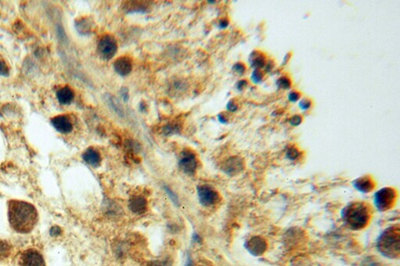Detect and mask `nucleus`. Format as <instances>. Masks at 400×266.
<instances>
[{
  "mask_svg": "<svg viewBox=\"0 0 400 266\" xmlns=\"http://www.w3.org/2000/svg\"><path fill=\"white\" fill-rule=\"evenodd\" d=\"M228 24H229V22H228V21H227L226 19L221 20V21H220L219 28H221V29L226 28L228 26Z\"/></svg>",
  "mask_w": 400,
  "mask_h": 266,
  "instance_id": "nucleus-35",
  "label": "nucleus"
},
{
  "mask_svg": "<svg viewBox=\"0 0 400 266\" xmlns=\"http://www.w3.org/2000/svg\"><path fill=\"white\" fill-rule=\"evenodd\" d=\"M302 121H303L302 116L296 114V115L292 116L291 117L290 120H289V123L293 126H298L299 124H301Z\"/></svg>",
  "mask_w": 400,
  "mask_h": 266,
  "instance_id": "nucleus-29",
  "label": "nucleus"
},
{
  "mask_svg": "<svg viewBox=\"0 0 400 266\" xmlns=\"http://www.w3.org/2000/svg\"><path fill=\"white\" fill-rule=\"evenodd\" d=\"M243 168L242 160L238 158H231L223 165V171L228 175H232L240 172Z\"/></svg>",
  "mask_w": 400,
  "mask_h": 266,
  "instance_id": "nucleus-12",
  "label": "nucleus"
},
{
  "mask_svg": "<svg viewBox=\"0 0 400 266\" xmlns=\"http://www.w3.org/2000/svg\"><path fill=\"white\" fill-rule=\"evenodd\" d=\"M251 79H252V83L255 84H259L263 79V72L260 70H254L252 72V76H251Z\"/></svg>",
  "mask_w": 400,
  "mask_h": 266,
  "instance_id": "nucleus-23",
  "label": "nucleus"
},
{
  "mask_svg": "<svg viewBox=\"0 0 400 266\" xmlns=\"http://www.w3.org/2000/svg\"><path fill=\"white\" fill-rule=\"evenodd\" d=\"M7 205L8 220L13 230L21 234L31 233L38 220V214L35 207L19 200H11Z\"/></svg>",
  "mask_w": 400,
  "mask_h": 266,
  "instance_id": "nucleus-1",
  "label": "nucleus"
},
{
  "mask_svg": "<svg viewBox=\"0 0 400 266\" xmlns=\"http://www.w3.org/2000/svg\"><path fill=\"white\" fill-rule=\"evenodd\" d=\"M299 98H300V93H298L297 91H291L288 95V99L292 103L298 101Z\"/></svg>",
  "mask_w": 400,
  "mask_h": 266,
  "instance_id": "nucleus-30",
  "label": "nucleus"
},
{
  "mask_svg": "<svg viewBox=\"0 0 400 266\" xmlns=\"http://www.w3.org/2000/svg\"><path fill=\"white\" fill-rule=\"evenodd\" d=\"M9 66H7V63L4 60L0 59V76L7 77L9 76Z\"/></svg>",
  "mask_w": 400,
  "mask_h": 266,
  "instance_id": "nucleus-24",
  "label": "nucleus"
},
{
  "mask_svg": "<svg viewBox=\"0 0 400 266\" xmlns=\"http://www.w3.org/2000/svg\"><path fill=\"white\" fill-rule=\"evenodd\" d=\"M56 99L61 105H69L75 98V93L69 86L61 88L56 92Z\"/></svg>",
  "mask_w": 400,
  "mask_h": 266,
  "instance_id": "nucleus-14",
  "label": "nucleus"
},
{
  "mask_svg": "<svg viewBox=\"0 0 400 266\" xmlns=\"http://www.w3.org/2000/svg\"><path fill=\"white\" fill-rule=\"evenodd\" d=\"M113 69L120 76H128L132 71V62L128 56H120L113 63Z\"/></svg>",
  "mask_w": 400,
  "mask_h": 266,
  "instance_id": "nucleus-10",
  "label": "nucleus"
},
{
  "mask_svg": "<svg viewBox=\"0 0 400 266\" xmlns=\"http://www.w3.org/2000/svg\"><path fill=\"white\" fill-rule=\"evenodd\" d=\"M52 126L62 134H69L73 130V123L70 117L66 115H58L51 119Z\"/></svg>",
  "mask_w": 400,
  "mask_h": 266,
  "instance_id": "nucleus-9",
  "label": "nucleus"
},
{
  "mask_svg": "<svg viewBox=\"0 0 400 266\" xmlns=\"http://www.w3.org/2000/svg\"><path fill=\"white\" fill-rule=\"evenodd\" d=\"M164 190H165L166 193L168 195L169 197L171 199V202H173L174 205L176 206H179V199H178V196L175 194L174 191L172 189H170L168 186H164Z\"/></svg>",
  "mask_w": 400,
  "mask_h": 266,
  "instance_id": "nucleus-22",
  "label": "nucleus"
},
{
  "mask_svg": "<svg viewBox=\"0 0 400 266\" xmlns=\"http://www.w3.org/2000/svg\"><path fill=\"white\" fill-rule=\"evenodd\" d=\"M227 108L231 112H235V110L238 109V104L235 103L233 100H230L228 103V105H227Z\"/></svg>",
  "mask_w": 400,
  "mask_h": 266,
  "instance_id": "nucleus-33",
  "label": "nucleus"
},
{
  "mask_svg": "<svg viewBox=\"0 0 400 266\" xmlns=\"http://www.w3.org/2000/svg\"><path fill=\"white\" fill-rule=\"evenodd\" d=\"M180 128L181 127L178 123H170L163 128V132L166 136L174 135V134H178L179 132L181 130Z\"/></svg>",
  "mask_w": 400,
  "mask_h": 266,
  "instance_id": "nucleus-20",
  "label": "nucleus"
},
{
  "mask_svg": "<svg viewBox=\"0 0 400 266\" xmlns=\"http://www.w3.org/2000/svg\"><path fill=\"white\" fill-rule=\"evenodd\" d=\"M12 251V246L7 240L0 239V261L5 260L11 255Z\"/></svg>",
  "mask_w": 400,
  "mask_h": 266,
  "instance_id": "nucleus-19",
  "label": "nucleus"
},
{
  "mask_svg": "<svg viewBox=\"0 0 400 266\" xmlns=\"http://www.w3.org/2000/svg\"><path fill=\"white\" fill-rule=\"evenodd\" d=\"M277 85H278V86H279L280 89H282V90H289V89H290L291 86H292V82H291L289 78L286 77V76H283V77L280 78V79L278 80Z\"/></svg>",
  "mask_w": 400,
  "mask_h": 266,
  "instance_id": "nucleus-21",
  "label": "nucleus"
},
{
  "mask_svg": "<svg viewBox=\"0 0 400 266\" xmlns=\"http://www.w3.org/2000/svg\"><path fill=\"white\" fill-rule=\"evenodd\" d=\"M120 96H121L122 99L124 100V102H127V100H129V93H128V90H127V88L123 87L122 88L121 90H120Z\"/></svg>",
  "mask_w": 400,
  "mask_h": 266,
  "instance_id": "nucleus-32",
  "label": "nucleus"
},
{
  "mask_svg": "<svg viewBox=\"0 0 400 266\" xmlns=\"http://www.w3.org/2000/svg\"><path fill=\"white\" fill-rule=\"evenodd\" d=\"M151 266H172V262L171 259L167 258V259L160 260V261H153Z\"/></svg>",
  "mask_w": 400,
  "mask_h": 266,
  "instance_id": "nucleus-28",
  "label": "nucleus"
},
{
  "mask_svg": "<svg viewBox=\"0 0 400 266\" xmlns=\"http://www.w3.org/2000/svg\"><path fill=\"white\" fill-rule=\"evenodd\" d=\"M128 207L133 213L141 215L147 209V202L141 196H135L129 201Z\"/></svg>",
  "mask_w": 400,
  "mask_h": 266,
  "instance_id": "nucleus-13",
  "label": "nucleus"
},
{
  "mask_svg": "<svg viewBox=\"0 0 400 266\" xmlns=\"http://www.w3.org/2000/svg\"><path fill=\"white\" fill-rule=\"evenodd\" d=\"M298 156H299V152H298L297 150L295 149V148H290V149L288 150L287 157L289 159H296Z\"/></svg>",
  "mask_w": 400,
  "mask_h": 266,
  "instance_id": "nucleus-31",
  "label": "nucleus"
},
{
  "mask_svg": "<svg viewBox=\"0 0 400 266\" xmlns=\"http://www.w3.org/2000/svg\"><path fill=\"white\" fill-rule=\"evenodd\" d=\"M117 51V42L114 37L110 35L102 37L98 45V52L103 59L110 60L115 56Z\"/></svg>",
  "mask_w": 400,
  "mask_h": 266,
  "instance_id": "nucleus-4",
  "label": "nucleus"
},
{
  "mask_svg": "<svg viewBox=\"0 0 400 266\" xmlns=\"http://www.w3.org/2000/svg\"><path fill=\"white\" fill-rule=\"evenodd\" d=\"M249 65L255 70H260L266 65V57L259 51H253L249 57Z\"/></svg>",
  "mask_w": 400,
  "mask_h": 266,
  "instance_id": "nucleus-16",
  "label": "nucleus"
},
{
  "mask_svg": "<svg viewBox=\"0 0 400 266\" xmlns=\"http://www.w3.org/2000/svg\"><path fill=\"white\" fill-rule=\"evenodd\" d=\"M184 266H192V261H191V257H188L186 263H185V265Z\"/></svg>",
  "mask_w": 400,
  "mask_h": 266,
  "instance_id": "nucleus-37",
  "label": "nucleus"
},
{
  "mask_svg": "<svg viewBox=\"0 0 400 266\" xmlns=\"http://www.w3.org/2000/svg\"><path fill=\"white\" fill-rule=\"evenodd\" d=\"M245 70H246V69H245V64L242 63H237L233 66L234 72H236L237 74L240 75V76L245 73Z\"/></svg>",
  "mask_w": 400,
  "mask_h": 266,
  "instance_id": "nucleus-27",
  "label": "nucleus"
},
{
  "mask_svg": "<svg viewBox=\"0 0 400 266\" xmlns=\"http://www.w3.org/2000/svg\"><path fill=\"white\" fill-rule=\"evenodd\" d=\"M84 161L92 167H98L101 163V155L94 148H89L82 155Z\"/></svg>",
  "mask_w": 400,
  "mask_h": 266,
  "instance_id": "nucleus-15",
  "label": "nucleus"
},
{
  "mask_svg": "<svg viewBox=\"0 0 400 266\" xmlns=\"http://www.w3.org/2000/svg\"><path fill=\"white\" fill-rule=\"evenodd\" d=\"M193 240H195V242H199L200 238H199V236H198V235L197 234L194 235Z\"/></svg>",
  "mask_w": 400,
  "mask_h": 266,
  "instance_id": "nucleus-38",
  "label": "nucleus"
},
{
  "mask_svg": "<svg viewBox=\"0 0 400 266\" xmlns=\"http://www.w3.org/2000/svg\"><path fill=\"white\" fill-rule=\"evenodd\" d=\"M19 266H45V259L39 251L35 249H28L23 251L18 259Z\"/></svg>",
  "mask_w": 400,
  "mask_h": 266,
  "instance_id": "nucleus-5",
  "label": "nucleus"
},
{
  "mask_svg": "<svg viewBox=\"0 0 400 266\" xmlns=\"http://www.w3.org/2000/svg\"><path fill=\"white\" fill-rule=\"evenodd\" d=\"M198 200L204 206H212L219 200V195L212 188L207 186H198L197 188Z\"/></svg>",
  "mask_w": 400,
  "mask_h": 266,
  "instance_id": "nucleus-7",
  "label": "nucleus"
},
{
  "mask_svg": "<svg viewBox=\"0 0 400 266\" xmlns=\"http://www.w3.org/2000/svg\"><path fill=\"white\" fill-rule=\"evenodd\" d=\"M378 249L383 255L390 258L398 257L400 254V233L398 227L385 230L378 240Z\"/></svg>",
  "mask_w": 400,
  "mask_h": 266,
  "instance_id": "nucleus-2",
  "label": "nucleus"
},
{
  "mask_svg": "<svg viewBox=\"0 0 400 266\" xmlns=\"http://www.w3.org/2000/svg\"><path fill=\"white\" fill-rule=\"evenodd\" d=\"M218 119H219V121H221V122L222 123L227 122V119L226 118H225V116L223 115V114H220V115L218 116Z\"/></svg>",
  "mask_w": 400,
  "mask_h": 266,
  "instance_id": "nucleus-36",
  "label": "nucleus"
},
{
  "mask_svg": "<svg viewBox=\"0 0 400 266\" xmlns=\"http://www.w3.org/2000/svg\"><path fill=\"white\" fill-rule=\"evenodd\" d=\"M75 27H76L77 31H78L81 35H88V34L91 33V32H92V21H91L89 18H81V19L78 20V21H76Z\"/></svg>",
  "mask_w": 400,
  "mask_h": 266,
  "instance_id": "nucleus-17",
  "label": "nucleus"
},
{
  "mask_svg": "<svg viewBox=\"0 0 400 266\" xmlns=\"http://www.w3.org/2000/svg\"><path fill=\"white\" fill-rule=\"evenodd\" d=\"M185 86L186 85L182 81H177L173 83L172 88L176 93H178V92L184 91L185 90Z\"/></svg>",
  "mask_w": 400,
  "mask_h": 266,
  "instance_id": "nucleus-26",
  "label": "nucleus"
},
{
  "mask_svg": "<svg viewBox=\"0 0 400 266\" xmlns=\"http://www.w3.org/2000/svg\"><path fill=\"white\" fill-rule=\"evenodd\" d=\"M179 166L184 173L193 175L197 168V160L195 154L191 151H184L179 160Z\"/></svg>",
  "mask_w": 400,
  "mask_h": 266,
  "instance_id": "nucleus-8",
  "label": "nucleus"
},
{
  "mask_svg": "<svg viewBox=\"0 0 400 266\" xmlns=\"http://www.w3.org/2000/svg\"><path fill=\"white\" fill-rule=\"evenodd\" d=\"M370 212L363 203H354L347 207L343 213V219L353 230H360L368 223Z\"/></svg>",
  "mask_w": 400,
  "mask_h": 266,
  "instance_id": "nucleus-3",
  "label": "nucleus"
},
{
  "mask_svg": "<svg viewBox=\"0 0 400 266\" xmlns=\"http://www.w3.org/2000/svg\"><path fill=\"white\" fill-rule=\"evenodd\" d=\"M355 187L362 192H369L373 188V182L368 177H362L355 181Z\"/></svg>",
  "mask_w": 400,
  "mask_h": 266,
  "instance_id": "nucleus-18",
  "label": "nucleus"
},
{
  "mask_svg": "<svg viewBox=\"0 0 400 266\" xmlns=\"http://www.w3.org/2000/svg\"><path fill=\"white\" fill-rule=\"evenodd\" d=\"M245 247L251 254L255 256H259L264 253L266 249V243L263 239L255 236L246 243Z\"/></svg>",
  "mask_w": 400,
  "mask_h": 266,
  "instance_id": "nucleus-11",
  "label": "nucleus"
},
{
  "mask_svg": "<svg viewBox=\"0 0 400 266\" xmlns=\"http://www.w3.org/2000/svg\"><path fill=\"white\" fill-rule=\"evenodd\" d=\"M395 193L393 189L384 188L378 191L374 196V204L379 210L384 211L389 209L394 202Z\"/></svg>",
  "mask_w": 400,
  "mask_h": 266,
  "instance_id": "nucleus-6",
  "label": "nucleus"
},
{
  "mask_svg": "<svg viewBox=\"0 0 400 266\" xmlns=\"http://www.w3.org/2000/svg\"><path fill=\"white\" fill-rule=\"evenodd\" d=\"M247 85H248L247 81H245V80L239 81V82H238V83H237L236 85L237 90H239V91H242V90H243L244 88H245V86H247Z\"/></svg>",
  "mask_w": 400,
  "mask_h": 266,
  "instance_id": "nucleus-34",
  "label": "nucleus"
},
{
  "mask_svg": "<svg viewBox=\"0 0 400 266\" xmlns=\"http://www.w3.org/2000/svg\"><path fill=\"white\" fill-rule=\"evenodd\" d=\"M312 101L308 98L302 99L299 102V107L303 110H307L311 107Z\"/></svg>",
  "mask_w": 400,
  "mask_h": 266,
  "instance_id": "nucleus-25",
  "label": "nucleus"
}]
</instances>
